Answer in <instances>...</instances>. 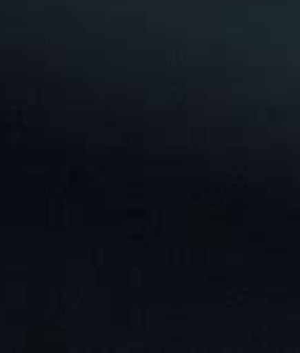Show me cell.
Masks as SVG:
<instances>
[]
</instances>
